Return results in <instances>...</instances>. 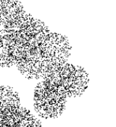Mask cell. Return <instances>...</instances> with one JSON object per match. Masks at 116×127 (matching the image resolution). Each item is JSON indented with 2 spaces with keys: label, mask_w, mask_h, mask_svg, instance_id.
<instances>
[{
  "label": "cell",
  "mask_w": 116,
  "mask_h": 127,
  "mask_svg": "<svg viewBox=\"0 0 116 127\" xmlns=\"http://www.w3.org/2000/svg\"><path fill=\"white\" fill-rule=\"evenodd\" d=\"M14 18L0 20V31L14 33Z\"/></svg>",
  "instance_id": "52a82bcc"
},
{
  "label": "cell",
  "mask_w": 116,
  "mask_h": 127,
  "mask_svg": "<svg viewBox=\"0 0 116 127\" xmlns=\"http://www.w3.org/2000/svg\"><path fill=\"white\" fill-rule=\"evenodd\" d=\"M30 14H27L22 17H17L14 19V32L26 31L29 27Z\"/></svg>",
  "instance_id": "5b68a950"
},
{
  "label": "cell",
  "mask_w": 116,
  "mask_h": 127,
  "mask_svg": "<svg viewBox=\"0 0 116 127\" xmlns=\"http://www.w3.org/2000/svg\"><path fill=\"white\" fill-rule=\"evenodd\" d=\"M33 115L30 114V112L25 108L21 106H16L15 109V113H14V118L16 119H23V118H29L32 117Z\"/></svg>",
  "instance_id": "9c48e42d"
},
{
  "label": "cell",
  "mask_w": 116,
  "mask_h": 127,
  "mask_svg": "<svg viewBox=\"0 0 116 127\" xmlns=\"http://www.w3.org/2000/svg\"><path fill=\"white\" fill-rule=\"evenodd\" d=\"M28 48V47H27ZM27 48L25 47H19V48H15L14 49V58L16 63L19 61H21L24 59H28L27 57Z\"/></svg>",
  "instance_id": "ba28073f"
},
{
  "label": "cell",
  "mask_w": 116,
  "mask_h": 127,
  "mask_svg": "<svg viewBox=\"0 0 116 127\" xmlns=\"http://www.w3.org/2000/svg\"><path fill=\"white\" fill-rule=\"evenodd\" d=\"M2 86H0V106L2 104Z\"/></svg>",
  "instance_id": "8fae6325"
},
{
  "label": "cell",
  "mask_w": 116,
  "mask_h": 127,
  "mask_svg": "<svg viewBox=\"0 0 116 127\" xmlns=\"http://www.w3.org/2000/svg\"><path fill=\"white\" fill-rule=\"evenodd\" d=\"M0 113H1V106H0Z\"/></svg>",
  "instance_id": "4fadbf2b"
},
{
  "label": "cell",
  "mask_w": 116,
  "mask_h": 127,
  "mask_svg": "<svg viewBox=\"0 0 116 127\" xmlns=\"http://www.w3.org/2000/svg\"><path fill=\"white\" fill-rule=\"evenodd\" d=\"M2 105H20L18 94L10 87L2 86Z\"/></svg>",
  "instance_id": "6da1fadb"
},
{
  "label": "cell",
  "mask_w": 116,
  "mask_h": 127,
  "mask_svg": "<svg viewBox=\"0 0 116 127\" xmlns=\"http://www.w3.org/2000/svg\"><path fill=\"white\" fill-rule=\"evenodd\" d=\"M0 14H1V1H0Z\"/></svg>",
  "instance_id": "7c38bea8"
},
{
  "label": "cell",
  "mask_w": 116,
  "mask_h": 127,
  "mask_svg": "<svg viewBox=\"0 0 116 127\" xmlns=\"http://www.w3.org/2000/svg\"><path fill=\"white\" fill-rule=\"evenodd\" d=\"M27 57L30 61H45L44 54H43V46H37V47L28 46Z\"/></svg>",
  "instance_id": "7a4b0ae2"
},
{
  "label": "cell",
  "mask_w": 116,
  "mask_h": 127,
  "mask_svg": "<svg viewBox=\"0 0 116 127\" xmlns=\"http://www.w3.org/2000/svg\"><path fill=\"white\" fill-rule=\"evenodd\" d=\"M29 36L26 32H14V47H25L29 46Z\"/></svg>",
  "instance_id": "277c9868"
},
{
  "label": "cell",
  "mask_w": 116,
  "mask_h": 127,
  "mask_svg": "<svg viewBox=\"0 0 116 127\" xmlns=\"http://www.w3.org/2000/svg\"><path fill=\"white\" fill-rule=\"evenodd\" d=\"M46 29H47V27L44 26V24H43L42 22H40L38 19H36V18H33L30 15L29 27H28V29L25 31L28 34L40 33V32H43Z\"/></svg>",
  "instance_id": "3957f363"
},
{
  "label": "cell",
  "mask_w": 116,
  "mask_h": 127,
  "mask_svg": "<svg viewBox=\"0 0 116 127\" xmlns=\"http://www.w3.org/2000/svg\"><path fill=\"white\" fill-rule=\"evenodd\" d=\"M28 14L26 13V11L24 9V7L22 6V4L18 0H17L14 4V18L17 17H22V16H25Z\"/></svg>",
  "instance_id": "30bf717a"
},
{
  "label": "cell",
  "mask_w": 116,
  "mask_h": 127,
  "mask_svg": "<svg viewBox=\"0 0 116 127\" xmlns=\"http://www.w3.org/2000/svg\"><path fill=\"white\" fill-rule=\"evenodd\" d=\"M0 42L1 47L4 48H13L14 47V33L0 31Z\"/></svg>",
  "instance_id": "8992f818"
}]
</instances>
